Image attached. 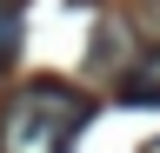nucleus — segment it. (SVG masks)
Wrapping results in <instances>:
<instances>
[{
  "label": "nucleus",
  "mask_w": 160,
  "mask_h": 153,
  "mask_svg": "<svg viewBox=\"0 0 160 153\" xmlns=\"http://www.w3.org/2000/svg\"><path fill=\"white\" fill-rule=\"evenodd\" d=\"M93 100L67 80H27L0 113V153H73V140L87 133Z\"/></svg>",
  "instance_id": "obj_1"
},
{
  "label": "nucleus",
  "mask_w": 160,
  "mask_h": 153,
  "mask_svg": "<svg viewBox=\"0 0 160 153\" xmlns=\"http://www.w3.org/2000/svg\"><path fill=\"white\" fill-rule=\"evenodd\" d=\"M20 33H27L20 0H0V67H13V60H20Z\"/></svg>",
  "instance_id": "obj_3"
},
{
  "label": "nucleus",
  "mask_w": 160,
  "mask_h": 153,
  "mask_svg": "<svg viewBox=\"0 0 160 153\" xmlns=\"http://www.w3.org/2000/svg\"><path fill=\"white\" fill-rule=\"evenodd\" d=\"M127 27H140V33H147V47H160V0H140V7L127 13Z\"/></svg>",
  "instance_id": "obj_4"
},
{
  "label": "nucleus",
  "mask_w": 160,
  "mask_h": 153,
  "mask_svg": "<svg viewBox=\"0 0 160 153\" xmlns=\"http://www.w3.org/2000/svg\"><path fill=\"white\" fill-rule=\"evenodd\" d=\"M113 93H120V107H160V47H147L140 60L120 67Z\"/></svg>",
  "instance_id": "obj_2"
}]
</instances>
